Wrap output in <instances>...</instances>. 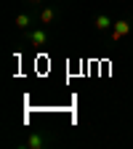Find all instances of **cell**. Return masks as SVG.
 I'll use <instances>...</instances> for the list:
<instances>
[{
	"label": "cell",
	"instance_id": "7a4b0ae2",
	"mask_svg": "<svg viewBox=\"0 0 133 149\" xmlns=\"http://www.w3.org/2000/svg\"><path fill=\"white\" fill-rule=\"evenodd\" d=\"M96 24H99V29H107V27H109V19H107V16H99Z\"/></svg>",
	"mask_w": 133,
	"mask_h": 149
},
{
	"label": "cell",
	"instance_id": "3957f363",
	"mask_svg": "<svg viewBox=\"0 0 133 149\" xmlns=\"http://www.w3.org/2000/svg\"><path fill=\"white\" fill-rule=\"evenodd\" d=\"M32 40H35V43H45V32H35Z\"/></svg>",
	"mask_w": 133,
	"mask_h": 149
},
{
	"label": "cell",
	"instance_id": "6da1fadb",
	"mask_svg": "<svg viewBox=\"0 0 133 149\" xmlns=\"http://www.w3.org/2000/svg\"><path fill=\"white\" fill-rule=\"evenodd\" d=\"M128 32V22H117V27H115V37H120V35H125Z\"/></svg>",
	"mask_w": 133,
	"mask_h": 149
}]
</instances>
